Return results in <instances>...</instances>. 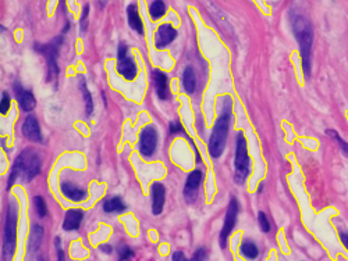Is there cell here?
<instances>
[{
	"instance_id": "cell-38",
	"label": "cell",
	"mask_w": 348,
	"mask_h": 261,
	"mask_svg": "<svg viewBox=\"0 0 348 261\" xmlns=\"http://www.w3.org/2000/svg\"><path fill=\"white\" fill-rule=\"evenodd\" d=\"M99 249H100L102 252L106 253V254H110V253H112V246H109V244H104V246H100Z\"/></svg>"
},
{
	"instance_id": "cell-37",
	"label": "cell",
	"mask_w": 348,
	"mask_h": 261,
	"mask_svg": "<svg viewBox=\"0 0 348 261\" xmlns=\"http://www.w3.org/2000/svg\"><path fill=\"white\" fill-rule=\"evenodd\" d=\"M340 239H341L343 244L346 246V249H348V232H341L340 234Z\"/></svg>"
},
{
	"instance_id": "cell-5",
	"label": "cell",
	"mask_w": 348,
	"mask_h": 261,
	"mask_svg": "<svg viewBox=\"0 0 348 261\" xmlns=\"http://www.w3.org/2000/svg\"><path fill=\"white\" fill-rule=\"evenodd\" d=\"M63 44V36H56L50 44H35V50L41 54H44L46 63H48V81H56L59 77V64H57V56L59 49Z\"/></svg>"
},
{
	"instance_id": "cell-39",
	"label": "cell",
	"mask_w": 348,
	"mask_h": 261,
	"mask_svg": "<svg viewBox=\"0 0 348 261\" xmlns=\"http://www.w3.org/2000/svg\"><path fill=\"white\" fill-rule=\"evenodd\" d=\"M38 261H46V260H45V257H39V259H38Z\"/></svg>"
},
{
	"instance_id": "cell-6",
	"label": "cell",
	"mask_w": 348,
	"mask_h": 261,
	"mask_svg": "<svg viewBox=\"0 0 348 261\" xmlns=\"http://www.w3.org/2000/svg\"><path fill=\"white\" fill-rule=\"evenodd\" d=\"M234 167V181L241 185V183L245 182V179L249 175V156H248V152H247V140L244 138L243 132H238V135H237Z\"/></svg>"
},
{
	"instance_id": "cell-16",
	"label": "cell",
	"mask_w": 348,
	"mask_h": 261,
	"mask_svg": "<svg viewBox=\"0 0 348 261\" xmlns=\"http://www.w3.org/2000/svg\"><path fill=\"white\" fill-rule=\"evenodd\" d=\"M82 218H84V213L81 210H69L64 217L63 229L64 231H77L81 225Z\"/></svg>"
},
{
	"instance_id": "cell-14",
	"label": "cell",
	"mask_w": 348,
	"mask_h": 261,
	"mask_svg": "<svg viewBox=\"0 0 348 261\" xmlns=\"http://www.w3.org/2000/svg\"><path fill=\"white\" fill-rule=\"evenodd\" d=\"M166 200L165 186L160 182H155L152 185V211L155 216L162 214Z\"/></svg>"
},
{
	"instance_id": "cell-13",
	"label": "cell",
	"mask_w": 348,
	"mask_h": 261,
	"mask_svg": "<svg viewBox=\"0 0 348 261\" xmlns=\"http://www.w3.org/2000/svg\"><path fill=\"white\" fill-rule=\"evenodd\" d=\"M152 78H153L157 97L160 100H167L170 97V92H169V79L166 77L165 72H162L160 70H155L152 74Z\"/></svg>"
},
{
	"instance_id": "cell-9",
	"label": "cell",
	"mask_w": 348,
	"mask_h": 261,
	"mask_svg": "<svg viewBox=\"0 0 348 261\" xmlns=\"http://www.w3.org/2000/svg\"><path fill=\"white\" fill-rule=\"evenodd\" d=\"M202 178H203V174H202L200 170H195L188 175L187 182H185V188H184V199L187 203H194L197 200Z\"/></svg>"
},
{
	"instance_id": "cell-10",
	"label": "cell",
	"mask_w": 348,
	"mask_h": 261,
	"mask_svg": "<svg viewBox=\"0 0 348 261\" xmlns=\"http://www.w3.org/2000/svg\"><path fill=\"white\" fill-rule=\"evenodd\" d=\"M13 89H14V93H16V97H17L18 103H20V107L23 111H32L36 106V100H35L34 95L31 90H25L24 87H21L18 82H16L13 85Z\"/></svg>"
},
{
	"instance_id": "cell-12",
	"label": "cell",
	"mask_w": 348,
	"mask_h": 261,
	"mask_svg": "<svg viewBox=\"0 0 348 261\" xmlns=\"http://www.w3.org/2000/svg\"><path fill=\"white\" fill-rule=\"evenodd\" d=\"M21 132H23V135L25 136L26 139L32 140V142H41V140H42V133H41V128H39V122H38L35 115H28V117H26L25 121L23 122Z\"/></svg>"
},
{
	"instance_id": "cell-26",
	"label": "cell",
	"mask_w": 348,
	"mask_h": 261,
	"mask_svg": "<svg viewBox=\"0 0 348 261\" xmlns=\"http://www.w3.org/2000/svg\"><path fill=\"white\" fill-rule=\"evenodd\" d=\"M326 135H329V136H331V138H333L334 140H337V142L340 143V146H341V150H343V152H344V154L348 157V143L347 142L343 139L339 133L336 132V130H326Z\"/></svg>"
},
{
	"instance_id": "cell-27",
	"label": "cell",
	"mask_w": 348,
	"mask_h": 261,
	"mask_svg": "<svg viewBox=\"0 0 348 261\" xmlns=\"http://www.w3.org/2000/svg\"><path fill=\"white\" fill-rule=\"evenodd\" d=\"M88 13H89V6H88V4H85V6H84V10H82V16H81V20H79V31H81V34H85V32H87Z\"/></svg>"
},
{
	"instance_id": "cell-35",
	"label": "cell",
	"mask_w": 348,
	"mask_h": 261,
	"mask_svg": "<svg viewBox=\"0 0 348 261\" xmlns=\"http://www.w3.org/2000/svg\"><path fill=\"white\" fill-rule=\"evenodd\" d=\"M17 176H18L17 171L11 168V173H10V176H9V182H7V191H10V188L13 186V183H14V181L17 179Z\"/></svg>"
},
{
	"instance_id": "cell-28",
	"label": "cell",
	"mask_w": 348,
	"mask_h": 261,
	"mask_svg": "<svg viewBox=\"0 0 348 261\" xmlns=\"http://www.w3.org/2000/svg\"><path fill=\"white\" fill-rule=\"evenodd\" d=\"M117 252H119V256H120V261H127L134 257V252L131 250L128 246H124V244L119 247Z\"/></svg>"
},
{
	"instance_id": "cell-3",
	"label": "cell",
	"mask_w": 348,
	"mask_h": 261,
	"mask_svg": "<svg viewBox=\"0 0 348 261\" xmlns=\"http://www.w3.org/2000/svg\"><path fill=\"white\" fill-rule=\"evenodd\" d=\"M41 166L42 163L39 154L32 148H26L16 158L13 170H16L18 175H21L24 182H29L41 173Z\"/></svg>"
},
{
	"instance_id": "cell-23",
	"label": "cell",
	"mask_w": 348,
	"mask_h": 261,
	"mask_svg": "<svg viewBox=\"0 0 348 261\" xmlns=\"http://www.w3.org/2000/svg\"><path fill=\"white\" fill-rule=\"evenodd\" d=\"M241 254H243L245 259H248V260H253V259H256L258 257V247L255 246V243L253 242H251V240H244L243 244H241Z\"/></svg>"
},
{
	"instance_id": "cell-21",
	"label": "cell",
	"mask_w": 348,
	"mask_h": 261,
	"mask_svg": "<svg viewBox=\"0 0 348 261\" xmlns=\"http://www.w3.org/2000/svg\"><path fill=\"white\" fill-rule=\"evenodd\" d=\"M103 210L106 213H123V211L127 210V206L123 203V200L119 196H116V197L104 200Z\"/></svg>"
},
{
	"instance_id": "cell-19",
	"label": "cell",
	"mask_w": 348,
	"mask_h": 261,
	"mask_svg": "<svg viewBox=\"0 0 348 261\" xmlns=\"http://www.w3.org/2000/svg\"><path fill=\"white\" fill-rule=\"evenodd\" d=\"M183 87L187 93L192 95L197 89V77H195V71L191 65L185 67L183 72Z\"/></svg>"
},
{
	"instance_id": "cell-34",
	"label": "cell",
	"mask_w": 348,
	"mask_h": 261,
	"mask_svg": "<svg viewBox=\"0 0 348 261\" xmlns=\"http://www.w3.org/2000/svg\"><path fill=\"white\" fill-rule=\"evenodd\" d=\"M169 130H170V133H177V132H183V127L180 122H170L169 125Z\"/></svg>"
},
{
	"instance_id": "cell-32",
	"label": "cell",
	"mask_w": 348,
	"mask_h": 261,
	"mask_svg": "<svg viewBox=\"0 0 348 261\" xmlns=\"http://www.w3.org/2000/svg\"><path fill=\"white\" fill-rule=\"evenodd\" d=\"M127 44H124V42H122V44H119V52H117V57H119V61L124 60V59H127Z\"/></svg>"
},
{
	"instance_id": "cell-22",
	"label": "cell",
	"mask_w": 348,
	"mask_h": 261,
	"mask_svg": "<svg viewBox=\"0 0 348 261\" xmlns=\"http://www.w3.org/2000/svg\"><path fill=\"white\" fill-rule=\"evenodd\" d=\"M79 79V89L84 95V100H85V109H87V115H91L92 111H94V100H92V95L91 92L88 90L87 87V82H85V78L82 75H78Z\"/></svg>"
},
{
	"instance_id": "cell-11",
	"label": "cell",
	"mask_w": 348,
	"mask_h": 261,
	"mask_svg": "<svg viewBox=\"0 0 348 261\" xmlns=\"http://www.w3.org/2000/svg\"><path fill=\"white\" fill-rule=\"evenodd\" d=\"M177 31L170 24H163L157 28L155 32V46L157 49H163L167 44H170L175 39Z\"/></svg>"
},
{
	"instance_id": "cell-20",
	"label": "cell",
	"mask_w": 348,
	"mask_h": 261,
	"mask_svg": "<svg viewBox=\"0 0 348 261\" xmlns=\"http://www.w3.org/2000/svg\"><path fill=\"white\" fill-rule=\"evenodd\" d=\"M127 16H128V24H130L131 28H132L134 31H137L139 35H142V34H144V26H142V21H141V18H139L138 9H137L135 4H130V6H128Z\"/></svg>"
},
{
	"instance_id": "cell-33",
	"label": "cell",
	"mask_w": 348,
	"mask_h": 261,
	"mask_svg": "<svg viewBox=\"0 0 348 261\" xmlns=\"http://www.w3.org/2000/svg\"><path fill=\"white\" fill-rule=\"evenodd\" d=\"M54 244H56V250H57V261H66L64 260V253L60 247V238H54Z\"/></svg>"
},
{
	"instance_id": "cell-30",
	"label": "cell",
	"mask_w": 348,
	"mask_h": 261,
	"mask_svg": "<svg viewBox=\"0 0 348 261\" xmlns=\"http://www.w3.org/2000/svg\"><path fill=\"white\" fill-rule=\"evenodd\" d=\"M258 222H259V228H261L263 232H269L270 231V224L269 221H268V217H266V214L265 213H259L258 214Z\"/></svg>"
},
{
	"instance_id": "cell-17",
	"label": "cell",
	"mask_w": 348,
	"mask_h": 261,
	"mask_svg": "<svg viewBox=\"0 0 348 261\" xmlns=\"http://www.w3.org/2000/svg\"><path fill=\"white\" fill-rule=\"evenodd\" d=\"M117 70H119L123 78L128 79V81H132L137 77V65H135V63L131 57H127L124 60L119 61Z\"/></svg>"
},
{
	"instance_id": "cell-15",
	"label": "cell",
	"mask_w": 348,
	"mask_h": 261,
	"mask_svg": "<svg viewBox=\"0 0 348 261\" xmlns=\"http://www.w3.org/2000/svg\"><path fill=\"white\" fill-rule=\"evenodd\" d=\"M61 192L66 195V197H69L73 201H82L87 199V191L81 189L73 182L61 183Z\"/></svg>"
},
{
	"instance_id": "cell-7",
	"label": "cell",
	"mask_w": 348,
	"mask_h": 261,
	"mask_svg": "<svg viewBox=\"0 0 348 261\" xmlns=\"http://www.w3.org/2000/svg\"><path fill=\"white\" fill-rule=\"evenodd\" d=\"M238 201L235 197H231V200L228 203V209H227L226 218H224V222H223V228L220 231V247L224 249L227 244V238L230 236L231 231L234 229L235 222H237V216H238Z\"/></svg>"
},
{
	"instance_id": "cell-18",
	"label": "cell",
	"mask_w": 348,
	"mask_h": 261,
	"mask_svg": "<svg viewBox=\"0 0 348 261\" xmlns=\"http://www.w3.org/2000/svg\"><path fill=\"white\" fill-rule=\"evenodd\" d=\"M44 239V229L41 225H32L31 235H29V244H28V253L34 254L39 250Z\"/></svg>"
},
{
	"instance_id": "cell-4",
	"label": "cell",
	"mask_w": 348,
	"mask_h": 261,
	"mask_svg": "<svg viewBox=\"0 0 348 261\" xmlns=\"http://www.w3.org/2000/svg\"><path fill=\"white\" fill-rule=\"evenodd\" d=\"M17 206L16 203H10L4 225V240H3V257L10 261L14 249H16V238H17Z\"/></svg>"
},
{
	"instance_id": "cell-24",
	"label": "cell",
	"mask_w": 348,
	"mask_h": 261,
	"mask_svg": "<svg viewBox=\"0 0 348 261\" xmlns=\"http://www.w3.org/2000/svg\"><path fill=\"white\" fill-rule=\"evenodd\" d=\"M149 13H150V17L153 20H159L160 17H163L166 13V4L165 1L162 0H156L150 4V9H149Z\"/></svg>"
},
{
	"instance_id": "cell-31",
	"label": "cell",
	"mask_w": 348,
	"mask_h": 261,
	"mask_svg": "<svg viewBox=\"0 0 348 261\" xmlns=\"http://www.w3.org/2000/svg\"><path fill=\"white\" fill-rule=\"evenodd\" d=\"M206 257H208V253H206V249L205 247H199L194 257L191 259V261H206Z\"/></svg>"
},
{
	"instance_id": "cell-25",
	"label": "cell",
	"mask_w": 348,
	"mask_h": 261,
	"mask_svg": "<svg viewBox=\"0 0 348 261\" xmlns=\"http://www.w3.org/2000/svg\"><path fill=\"white\" fill-rule=\"evenodd\" d=\"M32 201H34V207H35V211H36V214H38V217L39 218L46 217V214H48V207H46V203H45L44 199H42L41 196H35L34 199H32Z\"/></svg>"
},
{
	"instance_id": "cell-1",
	"label": "cell",
	"mask_w": 348,
	"mask_h": 261,
	"mask_svg": "<svg viewBox=\"0 0 348 261\" xmlns=\"http://www.w3.org/2000/svg\"><path fill=\"white\" fill-rule=\"evenodd\" d=\"M293 31L299 44V53L302 60V70L306 78L311 75V54H312L313 29L311 21L304 16H294L293 18Z\"/></svg>"
},
{
	"instance_id": "cell-29",
	"label": "cell",
	"mask_w": 348,
	"mask_h": 261,
	"mask_svg": "<svg viewBox=\"0 0 348 261\" xmlns=\"http://www.w3.org/2000/svg\"><path fill=\"white\" fill-rule=\"evenodd\" d=\"M9 109H10L9 93H7V92H3V93H1V103H0V113L4 115V114H7Z\"/></svg>"
},
{
	"instance_id": "cell-36",
	"label": "cell",
	"mask_w": 348,
	"mask_h": 261,
	"mask_svg": "<svg viewBox=\"0 0 348 261\" xmlns=\"http://www.w3.org/2000/svg\"><path fill=\"white\" fill-rule=\"evenodd\" d=\"M173 261H191V260H187V257H185V254H184L183 252H175L173 254V259H172Z\"/></svg>"
},
{
	"instance_id": "cell-2",
	"label": "cell",
	"mask_w": 348,
	"mask_h": 261,
	"mask_svg": "<svg viewBox=\"0 0 348 261\" xmlns=\"http://www.w3.org/2000/svg\"><path fill=\"white\" fill-rule=\"evenodd\" d=\"M230 118H231V107L228 103L223 107V111L215 124L210 139H209V154L212 158H219L226 148L227 135H228V128H230Z\"/></svg>"
},
{
	"instance_id": "cell-8",
	"label": "cell",
	"mask_w": 348,
	"mask_h": 261,
	"mask_svg": "<svg viewBox=\"0 0 348 261\" xmlns=\"http://www.w3.org/2000/svg\"><path fill=\"white\" fill-rule=\"evenodd\" d=\"M157 139H159L157 130L152 125L144 128L139 136V153L145 158L152 156L157 148Z\"/></svg>"
}]
</instances>
